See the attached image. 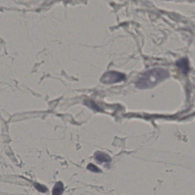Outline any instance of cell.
Here are the masks:
<instances>
[{"label":"cell","mask_w":195,"mask_h":195,"mask_svg":"<svg viewBox=\"0 0 195 195\" xmlns=\"http://www.w3.org/2000/svg\"><path fill=\"white\" fill-rule=\"evenodd\" d=\"M169 76V73L166 69L154 68L141 74L136 82V85L141 89H150L156 86Z\"/></svg>","instance_id":"cell-1"},{"label":"cell","mask_w":195,"mask_h":195,"mask_svg":"<svg viewBox=\"0 0 195 195\" xmlns=\"http://www.w3.org/2000/svg\"><path fill=\"white\" fill-rule=\"evenodd\" d=\"M126 79L125 75L116 71H109L105 73L101 77V81L105 84H112L123 81Z\"/></svg>","instance_id":"cell-2"},{"label":"cell","mask_w":195,"mask_h":195,"mask_svg":"<svg viewBox=\"0 0 195 195\" xmlns=\"http://www.w3.org/2000/svg\"><path fill=\"white\" fill-rule=\"evenodd\" d=\"M94 158L96 161L100 164L105 163V164H109L112 161L111 157L109 156L108 154L104 152H96L94 154Z\"/></svg>","instance_id":"cell-3"},{"label":"cell","mask_w":195,"mask_h":195,"mask_svg":"<svg viewBox=\"0 0 195 195\" xmlns=\"http://www.w3.org/2000/svg\"><path fill=\"white\" fill-rule=\"evenodd\" d=\"M176 66L184 74H187L189 71V61L187 58H182L178 60L176 62Z\"/></svg>","instance_id":"cell-4"},{"label":"cell","mask_w":195,"mask_h":195,"mask_svg":"<svg viewBox=\"0 0 195 195\" xmlns=\"http://www.w3.org/2000/svg\"><path fill=\"white\" fill-rule=\"evenodd\" d=\"M64 191V185L61 182H58L53 189V194L58 195L62 194Z\"/></svg>","instance_id":"cell-5"},{"label":"cell","mask_w":195,"mask_h":195,"mask_svg":"<svg viewBox=\"0 0 195 195\" xmlns=\"http://www.w3.org/2000/svg\"><path fill=\"white\" fill-rule=\"evenodd\" d=\"M87 168L88 169L90 170L92 172H96V173H98V172H101V170L96 166H94V164L91 163V164H89L87 166Z\"/></svg>","instance_id":"cell-6"},{"label":"cell","mask_w":195,"mask_h":195,"mask_svg":"<svg viewBox=\"0 0 195 195\" xmlns=\"http://www.w3.org/2000/svg\"><path fill=\"white\" fill-rule=\"evenodd\" d=\"M35 187L40 192H45L47 191V188H46L45 186H43V185H41V184H35Z\"/></svg>","instance_id":"cell-7"}]
</instances>
